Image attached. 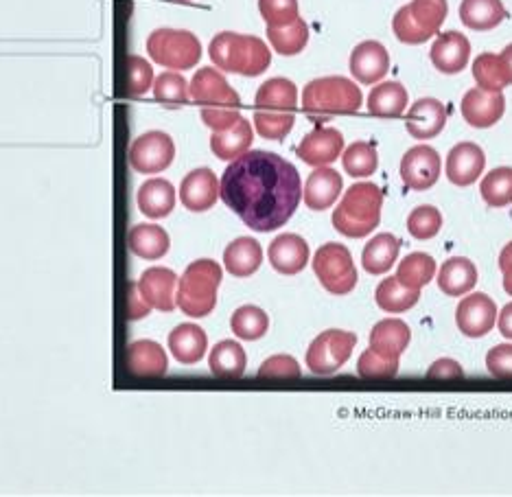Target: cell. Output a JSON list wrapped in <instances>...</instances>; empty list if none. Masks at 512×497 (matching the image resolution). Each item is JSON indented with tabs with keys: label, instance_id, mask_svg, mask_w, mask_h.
<instances>
[{
	"label": "cell",
	"instance_id": "obj_46",
	"mask_svg": "<svg viewBox=\"0 0 512 497\" xmlns=\"http://www.w3.org/2000/svg\"><path fill=\"white\" fill-rule=\"evenodd\" d=\"M151 92H154L156 101L173 103V106H178V103H186L191 99L189 97V82H186L180 73H173V71L158 75L154 79V86H151Z\"/></svg>",
	"mask_w": 512,
	"mask_h": 497
},
{
	"label": "cell",
	"instance_id": "obj_15",
	"mask_svg": "<svg viewBox=\"0 0 512 497\" xmlns=\"http://www.w3.org/2000/svg\"><path fill=\"white\" fill-rule=\"evenodd\" d=\"M180 200L191 213H204L219 200V180L213 169L200 167L186 173L180 184Z\"/></svg>",
	"mask_w": 512,
	"mask_h": 497
},
{
	"label": "cell",
	"instance_id": "obj_31",
	"mask_svg": "<svg viewBox=\"0 0 512 497\" xmlns=\"http://www.w3.org/2000/svg\"><path fill=\"white\" fill-rule=\"evenodd\" d=\"M506 16L502 0H462L460 3L462 25L473 31H491L502 25Z\"/></svg>",
	"mask_w": 512,
	"mask_h": 497
},
{
	"label": "cell",
	"instance_id": "obj_47",
	"mask_svg": "<svg viewBox=\"0 0 512 497\" xmlns=\"http://www.w3.org/2000/svg\"><path fill=\"white\" fill-rule=\"evenodd\" d=\"M442 228V215L436 206H416L407 217V230L414 239H434Z\"/></svg>",
	"mask_w": 512,
	"mask_h": 497
},
{
	"label": "cell",
	"instance_id": "obj_24",
	"mask_svg": "<svg viewBox=\"0 0 512 497\" xmlns=\"http://www.w3.org/2000/svg\"><path fill=\"white\" fill-rule=\"evenodd\" d=\"M344 189V180L340 173L331 167H318L307 178L305 189H302V200L311 211H327L331 208Z\"/></svg>",
	"mask_w": 512,
	"mask_h": 497
},
{
	"label": "cell",
	"instance_id": "obj_54",
	"mask_svg": "<svg viewBox=\"0 0 512 497\" xmlns=\"http://www.w3.org/2000/svg\"><path fill=\"white\" fill-rule=\"evenodd\" d=\"M151 311V307L145 303V298L138 292L136 283H130L127 287V316L130 320H143Z\"/></svg>",
	"mask_w": 512,
	"mask_h": 497
},
{
	"label": "cell",
	"instance_id": "obj_21",
	"mask_svg": "<svg viewBox=\"0 0 512 497\" xmlns=\"http://www.w3.org/2000/svg\"><path fill=\"white\" fill-rule=\"evenodd\" d=\"M136 287L151 309L173 311V307H176V296H173V292H176L178 287V276L173 270L149 268L143 272Z\"/></svg>",
	"mask_w": 512,
	"mask_h": 497
},
{
	"label": "cell",
	"instance_id": "obj_8",
	"mask_svg": "<svg viewBox=\"0 0 512 497\" xmlns=\"http://www.w3.org/2000/svg\"><path fill=\"white\" fill-rule=\"evenodd\" d=\"M313 272L329 294L346 296L355 290L357 270L353 254L342 244H324L313 254Z\"/></svg>",
	"mask_w": 512,
	"mask_h": 497
},
{
	"label": "cell",
	"instance_id": "obj_18",
	"mask_svg": "<svg viewBox=\"0 0 512 497\" xmlns=\"http://www.w3.org/2000/svg\"><path fill=\"white\" fill-rule=\"evenodd\" d=\"M447 125V108L442 106V101L434 97L418 99L414 106L407 110L405 127L407 134L418 138V141H429L436 138Z\"/></svg>",
	"mask_w": 512,
	"mask_h": 497
},
{
	"label": "cell",
	"instance_id": "obj_49",
	"mask_svg": "<svg viewBox=\"0 0 512 497\" xmlns=\"http://www.w3.org/2000/svg\"><path fill=\"white\" fill-rule=\"evenodd\" d=\"M357 373L364 379H392L399 373V362L386 360V357H381L372 349H368L359 357Z\"/></svg>",
	"mask_w": 512,
	"mask_h": 497
},
{
	"label": "cell",
	"instance_id": "obj_40",
	"mask_svg": "<svg viewBox=\"0 0 512 497\" xmlns=\"http://www.w3.org/2000/svg\"><path fill=\"white\" fill-rule=\"evenodd\" d=\"M436 261L425 252H412L399 263L397 279L401 285L410 290H423V287L434 279Z\"/></svg>",
	"mask_w": 512,
	"mask_h": 497
},
{
	"label": "cell",
	"instance_id": "obj_44",
	"mask_svg": "<svg viewBox=\"0 0 512 497\" xmlns=\"http://www.w3.org/2000/svg\"><path fill=\"white\" fill-rule=\"evenodd\" d=\"M296 117L294 112H270L256 110L254 112V127L267 141H283V138L294 130Z\"/></svg>",
	"mask_w": 512,
	"mask_h": 497
},
{
	"label": "cell",
	"instance_id": "obj_23",
	"mask_svg": "<svg viewBox=\"0 0 512 497\" xmlns=\"http://www.w3.org/2000/svg\"><path fill=\"white\" fill-rule=\"evenodd\" d=\"M125 368L134 377H162L169 371V360L158 342L138 340L127 346Z\"/></svg>",
	"mask_w": 512,
	"mask_h": 497
},
{
	"label": "cell",
	"instance_id": "obj_3",
	"mask_svg": "<svg viewBox=\"0 0 512 497\" xmlns=\"http://www.w3.org/2000/svg\"><path fill=\"white\" fill-rule=\"evenodd\" d=\"M383 193L372 182H357L344 193L342 202L333 211L337 233L351 239L368 237L381 222Z\"/></svg>",
	"mask_w": 512,
	"mask_h": 497
},
{
	"label": "cell",
	"instance_id": "obj_2",
	"mask_svg": "<svg viewBox=\"0 0 512 497\" xmlns=\"http://www.w3.org/2000/svg\"><path fill=\"white\" fill-rule=\"evenodd\" d=\"M208 55L219 71L243 77H259L272 64V53L261 38L232 31L217 33L208 46Z\"/></svg>",
	"mask_w": 512,
	"mask_h": 497
},
{
	"label": "cell",
	"instance_id": "obj_53",
	"mask_svg": "<svg viewBox=\"0 0 512 497\" xmlns=\"http://www.w3.org/2000/svg\"><path fill=\"white\" fill-rule=\"evenodd\" d=\"M462 377H464L462 366L456 360H449V357L434 362L427 371V379L432 381H451V379H462Z\"/></svg>",
	"mask_w": 512,
	"mask_h": 497
},
{
	"label": "cell",
	"instance_id": "obj_43",
	"mask_svg": "<svg viewBox=\"0 0 512 497\" xmlns=\"http://www.w3.org/2000/svg\"><path fill=\"white\" fill-rule=\"evenodd\" d=\"M342 165L348 176L353 178H368L379 167L377 149L366 141H357L346 149L342 156Z\"/></svg>",
	"mask_w": 512,
	"mask_h": 497
},
{
	"label": "cell",
	"instance_id": "obj_39",
	"mask_svg": "<svg viewBox=\"0 0 512 497\" xmlns=\"http://www.w3.org/2000/svg\"><path fill=\"white\" fill-rule=\"evenodd\" d=\"M267 40H270L272 49L278 55L292 57L305 51V46L309 42V27L302 18H298L287 27H267Z\"/></svg>",
	"mask_w": 512,
	"mask_h": 497
},
{
	"label": "cell",
	"instance_id": "obj_16",
	"mask_svg": "<svg viewBox=\"0 0 512 497\" xmlns=\"http://www.w3.org/2000/svg\"><path fill=\"white\" fill-rule=\"evenodd\" d=\"M390 71V53L377 40L357 44L351 53V73L359 84L372 86L381 82Z\"/></svg>",
	"mask_w": 512,
	"mask_h": 497
},
{
	"label": "cell",
	"instance_id": "obj_1",
	"mask_svg": "<svg viewBox=\"0 0 512 497\" xmlns=\"http://www.w3.org/2000/svg\"><path fill=\"white\" fill-rule=\"evenodd\" d=\"M219 198L248 228L272 233L298 211L300 173L283 156L254 149L226 167L219 182Z\"/></svg>",
	"mask_w": 512,
	"mask_h": 497
},
{
	"label": "cell",
	"instance_id": "obj_32",
	"mask_svg": "<svg viewBox=\"0 0 512 497\" xmlns=\"http://www.w3.org/2000/svg\"><path fill=\"white\" fill-rule=\"evenodd\" d=\"M256 110H270V112H296L298 108V88L294 82L285 77H274L256 92Z\"/></svg>",
	"mask_w": 512,
	"mask_h": 497
},
{
	"label": "cell",
	"instance_id": "obj_52",
	"mask_svg": "<svg viewBox=\"0 0 512 497\" xmlns=\"http://www.w3.org/2000/svg\"><path fill=\"white\" fill-rule=\"evenodd\" d=\"M241 119L239 108H202V121L211 127L213 132L230 130L232 125Z\"/></svg>",
	"mask_w": 512,
	"mask_h": 497
},
{
	"label": "cell",
	"instance_id": "obj_13",
	"mask_svg": "<svg viewBox=\"0 0 512 497\" xmlns=\"http://www.w3.org/2000/svg\"><path fill=\"white\" fill-rule=\"evenodd\" d=\"M497 316L495 300L477 292L460 300L456 309V325L467 338H484L495 327Z\"/></svg>",
	"mask_w": 512,
	"mask_h": 497
},
{
	"label": "cell",
	"instance_id": "obj_10",
	"mask_svg": "<svg viewBox=\"0 0 512 497\" xmlns=\"http://www.w3.org/2000/svg\"><path fill=\"white\" fill-rule=\"evenodd\" d=\"M176 160V143L167 132L151 130L145 132L130 147V165L134 171L145 173V176H154L171 167Z\"/></svg>",
	"mask_w": 512,
	"mask_h": 497
},
{
	"label": "cell",
	"instance_id": "obj_29",
	"mask_svg": "<svg viewBox=\"0 0 512 497\" xmlns=\"http://www.w3.org/2000/svg\"><path fill=\"white\" fill-rule=\"evenodd\" d=\"M475 285H477V268L473 261L464 257H453L442 263V268L438 272V287L442 294L458 298V296L469 294Z\"/></svg>",
	"mask_w": 512,
	"mask_h": 497
},
{
	"label": "cell",
	"instance_id": "obj_11",
	"mask_svg": "<svg viewBox=\"0 0 512 497\" xmlns=\"http://www.w3.org/2000/svg\"><path fill=\"white\" fill-rule=\"evenodd\" d=\"M440 169L442 160L436 149L429 145H416L407 149V154L401 160V180L407 189L427 191L438 182Z\"/></svg>",
	"mask_w": 512,
	"mask_h": 497
},
{
	"label": "cell",
	"instance_id": "obj_56",
	"mask_svg": "<svg viewBox=\"0 0 512 497\" xmlns=\"http://www.w3.org/2000/svg\"><path fill=\"white\" fill-rule=\"evenodd\" d=\"M497 325H499V331H502L504 338L512 340V303H508L502 309V314H499V318H497Z\"/></svg>",
	"mask_w": 512,
	"mask_h": 497
},
{
	"label": "cell",
	"instance_id": "obj_22",
	"mask_svg": "<svg viewBox=\"0 0 512 497\" xmlns=\"http://www.w3.org/2000/svg\"><path fill=\"white\" fill-rule=\"evenodd\" d=\"M432 64L445 75L462 73L469 64L471 57V42L458 31H447L436 38L432 51Z\"/></svg>",
	"mask_w": 512,
	"mask_h": 497
},
{
	"label": "cell",
	"instance_id": "obj_20",
	"mask_svg": "<svg viewBox=\"0 0 512 497\" xmlns=\"http://www.w3.org/2000/svg\"><path fill=\"white\" fill-rule=\"evenodd\" d=\"M267 254H270V263L278 274L294 276L307 268L309 244L296 233H283L272 241Z\"/></svg>",
	"mask_w": 512,
	"mask_h": 497
},
{
	"label": "cell",
	"instance_id": "obj_36",
	"mask_svg": "<svg viewBox=\"0 0 512 497\" xmlns=\"http://www.w3.org/2000/svg\"><path fill=\"white\" fill-rule=\"evenodd\" d=\"M401 244L399 239L390 233H381L372 237L364 252H362V263L368 274H386L394 263L399 259Z\"/></svg>",
	"mask_w": 512,
	"mask_h": 497
},
{
	"label": "cell",
	"instance_id": "obj_42",
	"mask_svg": "<svg viewBox=\"0 0 512 497\" xmlns=\"http://www.w3.org/2000/svg\"><path fill=\"white\" fill-rule=\"evenodd\" d=\"M480 193L491 208H504L512 204V167H497L484 176Z\"/></svg>",
	"mask_w": 512,
	"mask_h": 497
},
{
	"label": "cell",
	"instance_id": "obj_48",
	"mask_svg": "<svg viewBox=\"0 0 512 497\" xmlns=\"http://www.w3.org/2000/svg\"><path fill=\"white\" fill-rule=\"evenodd\" d=\"M261 18L267 27H287L300 18L298 0H259Z\"/></svg>",
	"mask_w": 512,
	"mask_h": 497
},
{
	"label": "cell",
	"instance_id": "obj_9",
	"mask_svg": "<svg viewBox=\"0 0 512 497\" xmlns=\"http://www.w3.org/2000/svg\"><path fill=\"white\" fill-rule=\"evenodd\" d=\"M355 344H357V335L351 331H340V329L324 331L309 346L307 368L313 375H320V377L335 375L348 360H351Z\"/></svg>",
	"mask_w": 512,
	"mask_h": 497
},
{
	"label": "cell",
	"instance_id": "obj_35",
	"mask_svg": "<svg viewBox=\"0 0 512 497\" xmlns=\"http://www.w3.org/2000/svg\"><path fill=\"white\" fill-rule=\"evenodd\" d=\"M208 366H211V373L221 379H237L246 373L248 357L243 346L235 340H224L215 344V349L208 357Z\"/></svg>",
	"mask_w": 512,
	"mask_h": 497
},
{
	"label": "cell",
	"instance_id": "obj_6",
	"mask_svg": "<svg viewBox=\"0 0 512 497\" xmlns=\"http://www.w3.org/2000/svg\"><path fill=\"white\" fill-rule=\"evenodd\" d=\"M447 0H412L410 5L401 7L392 20L394 36L403 44H423L440 31L442 22L447 20Z\"/></svg>",
	"mask_w": 512,
	"mask_h": 497
},
{
	"label": "cell",
	"instance_id": "obj_4",
	"mask_svg": "<svg viewBox=\"0 0 512 497\" xmlns=\"http://www.w3.org/2000/svg\"><path fill=\"white\" fill-rule=\"evenodd\" d=\"M224 279V270L213 259H197L178 279L176 307L184 316L206 318L217 305V290Z\"/></svg>",
	"mask_w": 512,
	"mask_h": 497
},
{
	"label": "cell",
	"instance_id": "obj_38",
	"mask_svg": "<svg viewBox=\"0 0 512 497\" xmlns=\"http://www.w3.org/2000/svg\"><path fill=\"white\" fill-rule=\"evenodd\" d=\"M473 77L477 88L484 92H502L506 86H510L502 55L495 53L477 55V60L473 62Z\"/></svg>",
	"mask_w": 512,
	"mask_h": 497
},
{
	"label": "cell",
	"instance_id": "obj_50",
	"mask_svg": "<svg viewBox=\"0 0 512 497\" xmlns=\"http://www.w3.org/2000/svg\"><path fill=\"white\" fill-rule=\"evenodd\" d=\"M261 379H298L302 375L300 364L292 355H274L270 360H265L259 368Z\"/></svg>",
	"mask_w": 512,
	"mask_h": 497
},
{
	"label": "cell",
	"instance_id": "obj_30",
	"mask_svg": "<svg viewBox=\"0 0 512 497\" xmlns=\"http://www.w3.org/2000/svg\"><path fill=\"white\" fill-rule=\"evenodd\" d=\"M127 246L136 257L147 261H158L165 257L171 246V239L165 228L156 224H136L127 235Z\"/></svg>",
	"mask_w": 512,
	"mask_h": 497
},
{
	"label": "cell",
	"instance_id": "obj_37",
	"mask_svg": "<svg viewBox=\"0 0 512 497\" xmlns=\"http://www.w3.org/2000/svg\"><path fill=\"white\" fill-rule=\"evenodd\" d=\"M375 300L388 314H403V311L412 309L421 300V290H410V287L399 283L397 276H390V279L379 283Z\"/></svg>",
	"mask_w": 512,
	"mask_h": 497
},
{
	"label": "cell",
	"instance_id": "obj_27",
	"mask_svg": "<svg viewBox=\"0 0 512 497\" xmlns=\"http://www.w3.org/2000/svg\"><path fill=\"white\" fill-rule=\"evenodd\" d=\"M169 351L184 366L197 364L208 351V338L204 329L191 325V322L176 327L169 333Z\"/></svg>",
	"mask_w": 512,
	"mask_h": 497
},
{
	"label": "cell",
	"instance_id": "obj_57",
	"mask_svg": "<svg viewBox=\"0 0 512 497\" xmlns=\"http://www.w3.org/2000/svg\"><path fill=\"white\" fill-rule=\"evenodd\" d=\"M499 55H502V62L506 66V73H508V79H510V84H512V44H508L506 49L499 53Z\"/></svg>",
	"mask_w": 512,
	"mask_h": 497
},
{
	"label": "cell",
	"instance_id": "obj_55",
	"mask_svg": "<svg viewBox=\"0 0 512 497\" xmlns=\"http://www.w3.org/2000/svg\"><path fill=\"white\" fill-rule=\"evenodd\" d=\"M499 270L504 274V290L512 296V241L499 254Z\"/></svg>",
	"mask_w": 512,
	"mask_h": 497
},
{
	"label": "cell",
	"instance_id": "obj_28",
	"mask_svg": "<svg viewBox=\"0 0 512 497\" xmlns=\"http://www.w3.org/2000/svg\"><path fill=\"white\" fill-rule=\"evenodd\" d=\"M263 263L261 244L252 237H239L224 250L226 270L237 279H248Z\"/></svg>",
	"mask_w": 512,
	"mask_h": 497
},
{
	"label": "cell",
	"instance_id": "obj_19",
	"mask_svg": "<svg viewBox=\"0 0 512 497\" xmlns=\"http://www.w3.org/2000/svg\"><path fill=\"white\" fill-rule=\"evenodd\" d=\"M486 167L484 149L475 143H458L447 154V178L456 187H471Z\"/></svg>",
	"mask_w": 512,
	"mask_h": 497
},
{
	"label": "cell",
	"instance_id": "obj_45",
	"mask_svg": "<svg viewBox=\"0 0 512 497\" xmlns=\"http://www.w3.org/2000/svg\"><path fill=\"white\" fill-rule=\"evenodd\" d=\"M125 84L127 95L143 97L145 92L154 86V68L141 55H127L125 60Z\"/></svg>",
	"mask_w": 512,
	"mask_h": 497
},
{
	"label": "cell",
	"instance_id": "obj_17",
	"mask_svg": "<svg viewBox=\"0 0 512 497\" xmlns=\"http://www.w3.org/2000/svg\"><path fill=\"white\" fill-rule=\"evenodd\" d=\"M462 117L471 127L484 130L499 123L506 112V99L502 92H484L480 88L469 90L460 103Z\"/></svg>",
	"mask_w": 512,
	"mask_h": 497
},
{
	"label": "cell",
	"instance_id": "obj_34",
	"mask_svg": "<svg viewBox=\"0 0 512 497\" xmlns=\"http://www.w3.org/2000/svg\"><path fill=\"white\" fill-rule=\"evenodd\" d=\"M407 108V90L399 82H386L370 90L368 112L379 119H397Z\"/></svg>",
	"mask_w": 512,
	"mask_h": 497
},
{
	"label": "cell",
	"instance_id": "obj_5",
	"mask_svg": "<svg viewBox=\"0 0 512 497\" xmlns=\"http://www.w3.org/2000/svg\"><path fill=\"white\" fill-rule=\"evenodd\" d=\"M364 103L362 90L346 77L313 79L302 90V110L313 119H327L333 114H355Z\"/></svg>",
	"mask_w": 512,
	"mask_h": 497
},
{
	"label": "cell",
	"instance_id": "obj_14",
	"mask_svg": "<svg viewBox=\"0 0 512 497\" xmlns=\"http://www.w3.org/2000/svg\"><path fill=\"white\" fill-rule=\"evenodd\" d=\"M344 152V136L335 127H322L311 130L302 143L298 145L296 154L305 165L311 167H329Z\"/></svg>",
	"mask_w": 512,
	"mask_h": 497
},
{
	"label": "cell",
	"instance_id": "obj_26",
	"mask_svg": "<svg viewBox=\"0 0 512 497\" xmlns=\"http://www.w3.org/2000/svg\"><path fill=\"white\" fill-rule=\"evenodd\" d=\"M136 202L145 217L162 219L171 215L173 208H176V189L165 178H151L141 184Z\"/></svg>",
	"mask_w": 512,
	"mask_h": 497
},
{
	"label": "cell",
	"instance_id": "obj_51",
	"mask_svg": "<svg viewBox=\"0 0 512 497\" xmlns=\"http://www.w3.org/2000/svg\"><path fill=\"white\" fill-rule=\"evenodd\" d=\"M486 368L497 379H512V344H499L488 351Z\"/></svg>",
	"mask_w": 512,
	"mask_h": 497
},
{
	"label": "cell",
	"instance_id": "obj_12",
	"mask_svg": "<svg viewBox=\"0 0 512 497\" xmlns=\"http://www.w3.org/2000/svg\"><path fill=\"white\" fill-rule=\"evenodd\" d=\"M189 97L204 108H239L241 99L215 68H200L191 79Z\"/></svg>",
	"mask_w": 512,
	"mask_h": 497
},
{
	"label": "cell",
	"instance_id": "obj_33",
	"mask_svg": "<svg viewBox=\"0 0 512 497\" xmlns=\"http://www.w3.org/2000/svg\"><path fill=\"white\" fill-rule=\"evenodd\" d=\"M254 141V132H252V125L246 119H239L235 125L230 127V130L224 132H213L211 136V149L213 154L219 160H235L241 154L250 152V145Z\"/></svg>",
	"mask_w": 512,
	"mask_h": 497
},
{
	"label": "cell",
	"instance_id": "obj_7",
	"mask_svg": "<svg viewBox=\"0 0 512 497\" xmlns=\"http://www.w3.org/2000/svg\"><path fill=\"white\" fill-rule=\"evenodd\" d=\"M147 53L169 71H189L202 60V42L186 29H156L147 38Z\"/></svg>",
	"mask_w": 512,
	"mask_h": 497
},
{
	"label": "cell",
	"instance_id": "obj_41",
	"mask_svg": "<svg viewBox=\"0 0 512 497\" xmlns=\"http://www.w3.org/2000/svg\"><path fill=\"white\" fill-rule=\"evenodd\" d=\"M230 329L237 335L239 340H261L263 335L270 329V318H267L261 307L254 305H243L239 307L230 318Z\"/></svg>",
	"mask_w": 512,
	"mask_h": 497
},
{
	"label": "cell",
	"instance_id": "obj_25",
	"mask_svg": "<svg viewBox=\"0 0 512 497\" xmlns=\"http://www.w3.org/2000/svg\"><path fill=\"white\" fill-rule=\"evenodd\" d=\"M412 340V331L399 318H388L377 322L370 331V349L386 360H397L407 351Z\"/></svg>",
	"mask_w": 512,
	"mask_h": 497
}]
</instances>
